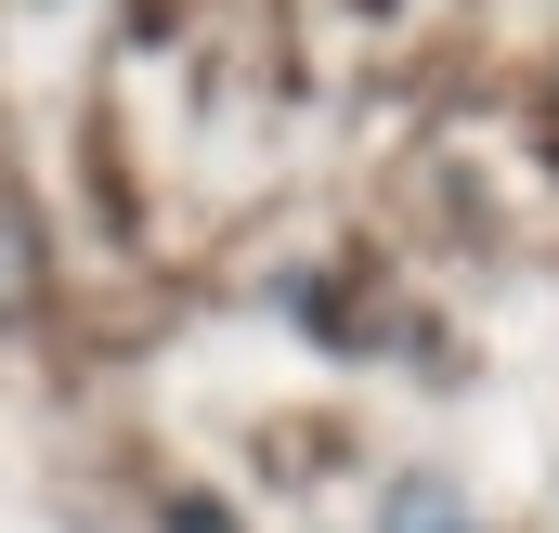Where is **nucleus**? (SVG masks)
Returning <instances> with one entry per match:
<instances>
[{"mask_svg":"<svg viewBox=\"0 0 559 533\" xmlns=\"http://www.w3.org/2000/svg\"><path fill=\"white\" fill-rule=\"evenodd\" d=\"M378 533H481V521H468V495H455V482H429V469H417V482H391Z\"/></svg>","mask_w":559,"mask_h":533,"instance_id":"1","label":"nucleus"}]
</instances>
